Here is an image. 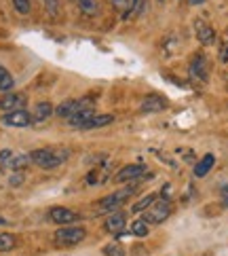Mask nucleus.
Segmentation results:
<instances>
[{
	"label": "nucleus",
	"mask_w": 228,
	"mask_h": 256,
	"mask_svg": "<svg viewBox=\"0 0 228 256\" xmlns=\"http://www.w3.org/2000/svg\"><path fill=\"white\" fill-rule=\"evenodd\" d=\"M135 190H138V184H129L127 188H118V190H114V193L102 197L95 204V212L97 214H112V212H116V210L135 193Z\"/></svg>",
	"instance_id": "f257e3e1"
},
{
	"label": "nucleus",
	"mask_w": 228,
	"mask_h": 256,
	"mask_svg": "<svg viewBox=\"0 0 228 256\" xmlns=\"http://www.w3.org/2000/svg\"><path fill=\"white\" fill-rule=\"evenodd\" d=\"M68 159V150H55V148H38L30 152V161L36 163L42 170H53L61 166Z\"/></svg>",
	"instance_id": "f03ea898"
},
{
	"label": "nucleus",
	"mask_w": 228,
	"mask_h": 256,
	"mask_svg": "<svg viewBox=\"0 0 228 256\" xmlns=\"http://www.w3.org/2000/svg\"><path fill=\"white\" fill-rule=\"evenodd\" d=\"M169 216H171V201L169 199H159L144 212L142 220L146 224H161V222H165Z\"/></svg>",
	"instance_id": "7ed1b4c3"
},
{
	"label": "nucleus",
	"mask_w": 228,
	"mask_h": 256,
	"mask_svg": "<svg viewBox=\"0 0 228 256\" xmlns=\"http://www.w3.org/2000/svg\"><path fill=\"white\" fill-rule=\"evenodd\" d=\"M85 237H87V228L78 224H66L55 231V242L59 246H76L85 242Z\"/></svg>",
	"instance_id": "20e7f679"
},
{
	"label": "nucleus",
	"mask_w": 228,
	"mask_h": 256,
	"mask_svg": "<svg viewBox=\"0 0 228 256\" xmlns=\"http://www.w3.org/2000/svg\"><path fill=\"white\" fill-rule=\"evenodd\" d=\"M2 125L6 127H17V130H21V127H30L32 125V114L21 108V110H13V112H4L2 114Z\"/></svg>",
	"instance_id": "39448f33"
},
{
	"label": "nucleus",
	"mask_w": 228,
	"mask_h": 256,
	"mask_svg": "<svg viewBox=\"0 0 228 256\" xmlns=\"http://www.w3.org/2000/svg\"><path fill=\"white\" fill-rule=\"evenodd\" d=\"M85 108H91V102L89 100H68V102H63L55 108V114L61 116V118H70L74 116L76 112L85 110Z\"/></svg>",
	"instance_id": "423d86ee"
},
{
	"label": "nucleus",
	"mask_w": 228,
	"mask_h": 256,
	"mask_svg": "<svg viewBox=\"0 0 228 256\" xmlns=\"http://www.w3.org/2000/svg\"><path fill=\"white\" fill-rule=\"evenodd\" d=\"M25 104H28L25 94H15V91H11V94H4L2 98H0V110H4V112L21 110Z\"/></svg>",
	"instance_id": "0eeeda50"
},
{
	"label": "nucleus",
	"mask_w": 228,
	"mask_h": 256,
	"mask_svg": "<svg viewBox=\"0 0 228 256\" xmlns=\"http://www.w3.org/2000/svg\"><path fill=\"white\" fill-rule=\"evenodd\" d=\"M190 76H193L197 83H207V78H209V68H207V60L203 53H199V56L193 58V62H190Z\"/></svg>",
	"instance_id": "6e6552de"
},
{
	"label": "nucleus",
	"mask_w": 228,
	"mask_h": 256,
	"mask_svg": "<svg viewBox=\"0 0 228 256\" xmlns=\"http://www.w3.org/2000/svg\"><path fill=\"white\" fill-rule=\"evenodd\" d=\"M195 34H197V40L203 44V47H209V44L216 42V30L205 20H197L195 22Z\"/></svg>",
	"instance_id": "1a4fd4ad"
},
{
	"label": "nucleus",
	"mask_w": 228,
	"mask_h": 256,
	"mask_svg": "<svg viewBox=\"0 0 228 256\" xmlns=\"http://www.w3.org/2000/svg\"><path fill=\"white\" fill-rule=\"evenodd\" d=\"M49 218H51V222H55V224H70V222H76L78 220V214L74 212V210H68V208H51V212H49Z\"/></svg>",
	"instance_id": "9d476101"
},
{
	"label": "nucleus",
	"mask_w": 228,
	"mask_h": 256,
	"mask_svg": "<svg viewBox=\"0 0 228 256\" xmlns=\"http://www.w3.org/2000/svg\"><path fill=\"white\" fill-rule=\"evenodd\" d=\"M127 224V214L125 212H112L110 216L106 218V222H104V228L108 233H112V235H123V228Z\"/></svg>",
	"instance_id": "9b49d317"
},
{
	"label": "nucleus",
	"mask_w": 228,
	"mask_h": 256,
	"mask_svg": "<svg viewBox=\"0 0 228 256\" xmlns=\"http://www.w3.org/2000/svg\"><path fill=\"white\" fill-rule=\"evenodd\" d=\"M167 108L165 98H161L157 94H150L142 100V112H161Z\"/></svg>",
	"instance_id": "f8f14e48"
},
{
	"label": "nucleus",
	"mask_w": 228,
	"mask_h": 256,
	"mask_svg": "<svg viewBox=\"0 0 228 256\" xmlns=\"http://www.w3.org/2000/svg\"><path fill=\"white\" fill-rule=\"evenodd\" d=\"M144 172H146L144 166H138V163H133V166H127V168H123L121 172H118L116 176H114V180H116V182H131V180H135V178H142Z\"/></svg>",
	"instance_id": "ddd939ff"
},
{
	"label": "nucleus",
	"mask_w": 228,
	"mask_h": 256,
	"mask_svg": "<svg viewBox=\"0 0 228 256\" xmlns=\"http://www.w3.org/2000/svg\"><path fill=\"white\" fill-rule=\"evenodd\" d=\"M214 166H216V154H214V152L203 154V159H199L197 166H195V176H197V178H205L207 174L212 172Z\"/></svg>",
	"instance_id": "4468645a"
},
{
	"label": "nucleus",
	"mask_w": 228,
	"mask_h": 256,
	"mask_svg": "<svg viewBox=\"0 0 228 256\" xmlns=\"http://www.w3.org/2000/svg\"><path fill=\"white\" fill-rule=\"evenodd\" d=\"M55 112L53 110V104L51 102H38L34 106V110L30 112L32 114V123H42V121H47V118Z\"/></svg>",
	"instance_id": "2eb2a0df"
},
{
	"label": "nucleus",
	"mask_w": 228,
	"mask_h": 256,
	"mask_svg": "<svg viewBox=\"0 0 228 256\" xmlns=\"http://www.w3.org/2000/svg\"><path fill=\"white\" fill-rule=\"evenodd\" d=\"M93 116H95L93 108H85V110L76 112L74 116H70V118H68V125H70V127H78V130H85V125H87Z\"/></svg>",
	"instance_id": "dca6fc26"
},
{
	"label": "nucleus",
	"mask_w": 228,
	"mask_h": 256,
	"mask_svg": "<svg viewBox=\"0 0 228 256\" xmlns=\"http://www.w3.org/2000/svg\"><path fill=\"white\" fill-rule=\"evenodd\" d=\"M13 87H15L13 74L4 66H0V91H2V94H11Z\"/></svg>",
	"instance_id": "f3484780"
},
{
	"label": "nucleus",
	"mask_w": 228,
	"mask_h": 256,
	"mask_svg": "<svg viewBox=\"0 0 228 256\" xmlns=\"http://www.w3.org/2000/svg\"><path fill=\"white\" fill-rule=\"evenodd\" d=\"M112 123H114V116L112 114H95L85 125V130H99V127H106V125H112Z\"/></svg>",
	"instance_id": "a211bd4d"
},
{
	"label": "nucleus",
	"mask_w": 228,
	"mask_h": 256,
	"mask_svg": "<svg viewBox=\"0 0 228 256\" xmlns=\"http://www.w3.org/2000/svg\"><path fill=\"white\" fill-rule=\"evenodd\" d=\"M30 154H13V159H11V163H8V170L11 172H21V170H25L30 166Z\"/></svg>",
	"instance_id": "6ab92c4d"
},
{
	"label": "nucleus",
	"mask_w": 228,
	"mask_h": 256,
	"mask_svg": "<svg viewBox=\"0 0 228 256\" xmlns=\"http://www.w3.org/2000/svg\"><path fill=\"white\" fill-rule=\"evenodd\" d=\"M154 201H157V195H146V197H142L138 204H133L131 206V212L133 214H140V212H146V210H148Z\"/></svg>",
	"instance_id": "aec40b11"
},
{
	"label": "nucleus",
	"mask_w": 228,
	"mask_h": 256,
	"mask_svg": "<svg viewBox=\"0 0 228 256\" xmlns=\"http://www.w3.org/2000/svg\"><path fill=\"white\" fill-rule=\"evenodd\" d=\"M17 246V237L11 233H0V252H11Z\"/></svg>",
	"instance_id": "412c9836"
},
{
	"label": "nucleus",
	"mask_w": 228,
	"mask_h": 256,
	"mask_svg": "<svg viewBox=\"0 0 228 256\" xmlns=\"http://www.w3.org/2000/svg\"><path fill=\"white\" fill-rule=\"evenodd\" d=\"M76 4L85 15H95L97 13V0H76Z\"/></svg>",
	"instance_id": "4be33fe9"
},
{
	"label": "nucleus",
	"mask_w": 228,
	"mask_h": 256,
	"mask_svg": "<svg viewBox=\"0 0 228 256\" xmlns=\"http://www.w3.org/2000/svg\"><path fill=\"white\" fill-rule=\"evenodd\" d=\"M148 224H146L144 220H133V224H131V233L135 235V237H146L148 235Z\"/></svg>",
	"instance_id": "5701e85b"
},
{
	"label": "nucleus",
	"mask_w": 228,
	"mask_h": 256,
	"mask_svg": "<svg viewBox=\"0 0 228 256\" xmlns=\"http://www.w3.org/2000/svg\"><path fill=\"white\" fill-rule=\"evenodd\" d=\"M104 254H106V256H127V254H125V250H123L116 242L106 244V246H104Z\"/></svg>",
	"instance_id": "b1692460"
},
{
	"label": "nucleus",
	"mask_w": 228,
	"mask_h": 256,
	"mask_svg": "<svg viewBox=\"0 0 228 256\" xmlns=\"http://www.w3.org/2000/svg\"><path fill=\"white\" fill-rule=\"evenodd\" d=\"M13 6H15V11L21 15L30 13V0H13Z\"/></svg>",
	"instance_id": "393cba45"
},
{
	"label": "nucleus",
	"mask_w": 228,
	"mask_h": 256,
	"mask_svg": "<svg viewBox=\"0 0 228 256\" xmlns=\"http://www.w3.org/2000/svg\"><path fill=\"white\" fill-rule=\"evenodd\" d=\"M13 150H8V148H4V150H0V168L2 170H8V163H11V159H13Z\"/></svg>",
	"instance_id": "a878e982"
},
{
	"label": "nucleus",
	"mask_w": 228,
	"mask_h": 256,
	"mask_svg": "<svg viewBox=\"0 0 228 256\" xmlns=\"http://www.w3.org/2000/svg\"><path fill=\"white\" fill-rule=\"evenodd\" d=\"M220 62L222 64H228V42H224L222 49H220Z\"/></svg>",
	"instance_id": "bb28decb"
},
{
	"label": "nucleus",
	"mask_w": 228,
	"mask_h": 256,
	"mask_svg": "<svg viewBox=\"0 0 228 256\" xmlns=\"http://www.w3.org/2000/svg\"><path fill=\"white\" fill-rule=\"evenodd\" d=\"M21 182H23V176H13V178H11V184H13V186L21 184Z\"/></svg>",
	"instance_id": "cd10ccee"
},
{
	"label": "nucleus",
	"mask_w": 228,
	"mask_h": 256,
	"mask_svg": "<svg viewBox=\"0 0 228 256\" xmlns=\"http://www.w3.org/2000/svg\"><path fill=\"white\" fill-rule=\"evenodd\" d=\"M188 2H190V4H193V6H199V4H203V2H205V0H188Z\"/></svg>",
	"instance_id": "c85d7f7f"
},
{
	"label": "nucleus",
	"mask_w": 228,
	"mask_h": 256,
	"mask_svg": "<svg viewBox=\"0 0 228 256\" xmlns=\"http://www.w3.org/2000/svg\"><path fill=\"white\" fill-rule=\"evenodd\" d=\"M222 204H224V208H228V197H222Z\"/></svg>",
	"instance_id": "c756f323"
},
{
	"label": "nucleus",
	"mask_w": 228,
	"mask_h": 256,
	"mask_svg": "<svg viewBox=\"0 0 228 256\" xmlns=\"http://www.w3.org/2000/svg\"><path fill=\"white\" fill-rule=\"evenodd\" d=\"M159 2H165V0H159Z\"/></svg>",
	"instance_id": "7c9ffc66"
}]
</instances>
